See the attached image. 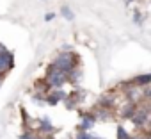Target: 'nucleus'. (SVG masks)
<instances>
[{"label":"nucleus","mask_w":151,"mask_h":139,"mask_svg":"<svg viewBox=\"0 0 151 139\" xmlns=\"http://www.w3.org/2000/svg\"><path fill=\"white\" fill-rule=\"evenodd\" d=\"M22 139H36V137H34L30 132H27V134H23V135H22Z\"/></svg>","instance_id":"obj_11"},{"label":"nucleus","mask_w":151,"mask_h":139,"mask_svg":"<svg viewBox=\"0 0 151 139\" xmlns=\"http://www.w3.org/2000/svg\"><path fill=\"white\" fill-rule=\"evenodd\" d=\"M126 89H128L126 95H128V100H130V102L137 104V102H140V100L144 98V89H142V86H137V84L132 82Z\"/></svg>","instance_id":"obj_3"},{"label":"nucleus","mask_w":151,"mask_h":139,"mask_svg":"<svg viewBox=\"0 0 151 139\" xmlns=\"http://www.w3.org/2000/svg\"><path fill=\"white\" fill-rule=\"evenodd\" d=\"M128 132L123 128V127H117V139H128Z\"/></svg>","instance_id":"obj_8"},{"label":"nucleus","mask_w":151,"mask_h":139,"mask_svg":"<svg viewBox=\"0 0 151 139\" xmlns=\"http://www.w3.org/2000/svg\"><path fill=\"white\" fill-rule=\"evenodd\" d=\"M0 80H2V75H0Z\"/></svg>","instance_id":"obj_18"},{"label":"nucleus","mask_w":151,"mask_h":139,"mask_svg":"<svg viewBox=\"0 0 151 139\" xmlns=\"http://www.w3.org/2000/svg\"><path fill=\"white\" fill-rule=\"evenodd\" d=\"M36 139H41V137H36Z\"/></svg>","instance_id":"obj_19"},{"label":"nucleus","mask_w":151,"mask_h":139,"mask_svg":"<svg viewBox=\"0 0 151 139\" xmlns=\"http://www.w3.org/2000/svg\"><path fill=\"white\" fill-rule=\"evenodd\" d=\"M133 84H137V86H147V84H151V73H144V75H137L133 80H132Z\"/></svg>","instance_id":"obj_6"},{"label":"nucleus","mask_w":151,"mask_h":139,"mask_svg":"<svg viewBox=\"0 0 151 139\" xmlns=\"http://www.w3.org/2000/svg\"><path fill=\"white\" fill-rule=\"evenodd\" d=\"M146 105H147V109H149V112H151V100H149V102H147Z\"/></svg>","instance_id":"obj_16"},{"label":"nucleus","mask_w":151,"mask_h":139,"mask_svg":"<svg viewBox=\"0 0 151 139\" xmlns=\"http://www.w3.org/2000/svg\"><path fill=\"white\" fill-rule=\"evenodd\" d=\"M77 139H93V137H91L89 134H80V135H78Z\"/></svg>","instance_id":"obj_12"},{"label":"nucleus","mask_w":151,"mask_h":139,"mask_svg":"<svg viewBox=\"0 0 151 139\" xmlns=\"http://www.w3.org/2000/svg\"><path fill=\"white\" fill-rule=\"evenodd\" d=\"M52 66H55L57 70H62V72L69 73L71 70H75V55L69 54V52H64V54L57 55V59L53 61Z\"/></svg>","instance_id":"obj_1"},{"label":"nucleus","mask_w":151,"mask_h":139,"mask_svg":"<svg viewBox=\"0 0 151 139\" xmlns=\"http://www.w3.org/2000/svg\"><path fill=\"white\" fill-rule=\"evenodd\" d=\"M135 109H137V107H135V104L128 100V104H124V105L121 107L119 116H121V118H132V116H133V112H135Z\"/></svg>","instance_id":"obj_4"},{"label":"nucleus","mask_w":151,"mask_h":139,"mask_svg":"<svg viewBox=\"0 0 151 139\" xmlns=\"http://www.w3.org/2000/svg\"><path fill=\"white\" fill-rule=\"evenodd\" d=\"M93 121H94V118H93V116H87V118H84V121H82V130H87V128L93 125Z\"/></svg>","instance_id":"obj_7"},{"label":"nucleus","mask_w":151,"mask_h":139,"mask_svg":"<svg viewBox=\"0 0 151 139\" xmlns=\"http://www.w3.org/2000/svg\"><path fill=\"white\" fill-rule=\"evenodd\" d=\"M41 130H45V132H53V127H52L48 121H43V123H41Z\"/></svg>","instance_id":"obj_9"},{"label":"nucleus","mask_w":151,"mask_h":139,"mask_svg":"<svg viewBox=\"0 0 151 139\" xmlns=\"http://www.w3.org/2000/svg\"><path fill=\"white\" fill-rule=\"evenodd\" d=\"M68 80V73L62 72V70H57L55 66H52L48 70V75H46V84L53 86V88H60L64 82Z\"/></svg>","instance_id":"obj_2"},{"label":"nucleus","mask_w":151,"mask_h":139,"mask_svg":"<svg viewBox=\"0 0 151 139\" xmlns=\"http://www.w3.org/2000/svg\"><path fill=\"white\" fill-rule=\"evenodd\" d=\"M94 139H96V137H94Z\"/></svg>","instance_id":"obj_21"},{"label":"nucleus","mask_w":151,"mask_h":139,"mask_svg":"<svg viewBox=\"0 0 151 139\" xmlns=\"http://www.w3.org/2000/svg\"><path fill=\"white\" fill-rule=\"evenodd\" d=\"M146 123H147V132H151V119H149V121H146Z\"/></svg>","instance_id":"obj_15"},{"label":"nucleus","mask_w":151,"mask_h":139,"mask_svg":"<svg viewBox=\"0 0 151 139\" xmlns=\"http://www.w3.org/2000/svg\"><path fill=\"white\" fill-rule=\"evenodd\" d=\"M62 14H64L68 20H71V18H73V14L69 13V9H68V7H64V9H62Z\"/></svg>","instance_id":"obj_10"},{"label":"nucleus","mask_w":151,"mask_h":139,"mask_svg":"<svg viewBox=\"0 0 151 139\" xmlns=\"http://www.w3.org/2000/svg\"><path fill=\"white\" fill-rule=\"evenodd\" d=\"M4 54H7V50H6L2 45H0V55H4Z\"/></svg>","instance_id":"obj_13"},{"label":"nucleus","mask_w":151,"mask_h":139,"mask_svg":"<svg viewBox=\"0 0 151 139\" xmlns=\"http://www.w3.org/2000/svg\"><path fill=\"white\" fill-rule=\"evenodd\" d=\"M128 139H144V137H128Z\"/></svg>","instance_id":"obj_17"},{"label":"nucleus","mask_w":151,"mask_h":139,"mask_svg":"<svg viewBox=\"0 0 151 139\" xmlns=\"http://www.w3.org/2000/svg\"><path fill=\"white\" fill-rule=\"evenodd\" d=\"M13 64V57L11 54H4V55H0V75H2L6 70H9Z\"/></svg>","instance_id":"obj_5"},{"label":"nucleus","mask_w":151,"mask_h":139,"mask_svg":"<svg viewBox=\"0 0 151 139\" xmlns=\"http://www.w3.org/2000/svg\"><path fill=\"white\" fill-rule=\"evenodd\" d=\"M144 96H147V100H151V89H149L147 93H144Z\"/></svg>","instance_id":"obj_14"},{"label":"nucleus","mask_w":151,"mask_h":139,"mask_svg":"<svg viewBox=\"0 0 151 139\" xmlns=\"http://www.w3.org/2000/svg\"><path fill=\"white\" fill-rule=\"evenodd\" d=\"M128 2H130V0H128Z\"/></svg>","instance_id":"obj_20"}]
</instances>
